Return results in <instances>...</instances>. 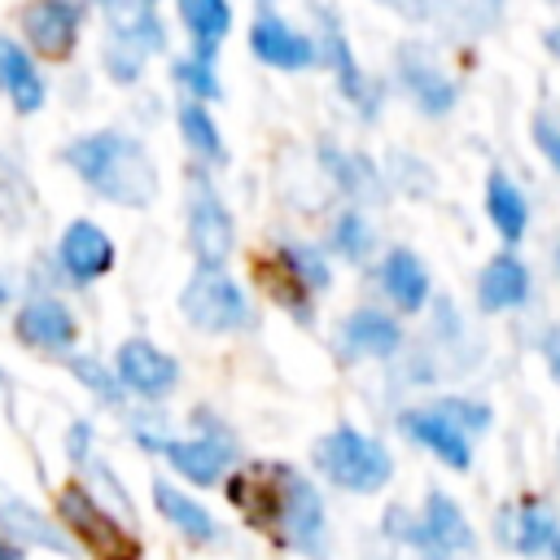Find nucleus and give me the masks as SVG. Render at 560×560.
<instances>
[{
	"label": "nucleus",
	"instance_id": "obj_1",
	"mask_svg": "<svg viewBox=\"0 0 560 560\" xmlns=\"http://www.w3.org/2000/svg\"><path fill=\"white\" fill-rule=\"evenodd\" d=\"M61 162L79 175V184L122 210H144L158 201V162L127 131H83L61 149Z\"/></svg>",
	"mask_w": 560,
	"mask_h": 560
},
{
	"label": "nucleus",
	"instance_id": "obj_2",
	"mask_svg": "<svg viewBox=\"0 0 560 560\" xmlns=\"http://www.w3.org/2000/svg\"><path fill=\"white\" fill-rule=\"evenodd\" d=\"M48 512L70 538V547L79 551V560H140L144 556L140 534L127 521H118L79 477H66L52 490Z\"/></svg>",
	"mask_w": 560,
	"mask_h": 560
},
{
	"label": "nucleus",
	"instance_id": "obj_3",
	"mask_svg": "<svg viewBox=\"0 0 560 560\" xmlns=\"http://www.w3.org/2000/svg\"><path fill=\"white\" fill-rule=\"evenodd\" d=\"M105 13H109V35L101 48V66L114 83H136L144 70V57L166 48L162 18L144 0H114Z\"/></svg>",
	"mask_w": 560,
	"mask_h": 560
},
{
	"label": "nucleus",
	"instance_id": "obj_4",
	"mask_svg": "<svg viewBox=\"0 0 560 560\" xmlns=\"http://www.w3.org/2000/svg\"><path fill=\"white\" fill-rule=\"evenodd\" d=\"M311 455H315V468H319L332 486L354 490V494L381 490V486L389 481V468H394L389 451H385L376 438H368V433H359V429H350V424L324 433Z\"/></svg>",
	"mask_w": 560,
	"mask_h": 560
},
{
	"label": "nucleus",
	"instance_id": "obj_5",
	"mask_svg": "<svg viewBox=\"0 0 560 560\" xmlns=\"http://www.w3.org/2000/svg\"><path fill=\"white\" fill-rule=\"evenodd\" d=\"M179 315L197 332H241L254 324L245 289L223 271V267H197L188 284L179 289Z\"/></svg>",
	"mask_w": 560,
	"mask_h": 560
},
{
	"label": "nucleus",
	"instance_id": "obj_6",
	"mask_svg": "<svg viewBox=\"0 0 560 560\" xmlns=\"http://www.w3.org/2000/svg\"><path fill=\"white\" fill-rule=\"evenodd\" d=\"M13 341L39 359H70L79 350V315L57 293H26L9 319Z\"/></svg>",
	"mask_w": 560,
	"mask_h": 560
},
{
	"label": "nucleus",
	"instance_id": "obj_7",
	"mask_svg": "<svg viewBox=\"0 0 560 560\" xmlns=\"http://www.w3.org/2000/svg\"><path fill=\"white\" fill-rule=\"evenodd\" d=\"M0 538L22 547L26 556L79 560V551L70 547V538L52 521L48 503H39V499H31L26 490H13V486H0Z\"/></svg>",
	"mask_w": 560,
	"mask_h": 560
},
{
	"label": "nucleus",
	"instance_id": "obj_8",
	"mask_svg": "<svg viewBox=\"0 0 560 560\" xmlns=\"http://www.w3.org/2000/svg\"><path fill=\"white\" fill-rule=\"evenodd\" d=\"M109 368L118 376V389L127 398H140V402H162L179 385V359L166 354L149 337H122L114 359H109Z\"/></svg>",
	"mask_w": 560,
	"mask_h": 560
},
{
	"label": "nucleus",
	"instance_id": "obj_9",
	"mask_svg": "<svg viewBox=\"0 0 560 560\" xmlns=\"http://www.w3.org/2000/svg\"><path fill=\"white\" fill-rule=\"evenodd\" d=\"M158 459H166V468L175 472L179 486H197V490H210L228 477L232 459H236V446L223 429H201V433H188V438H166L158 446Z\"/></svg>",
	"mask_w": 560,
	"mask_h": 560
},
{
	"label": "nucleus",
	"instance_id": "obj_10",
	"mask_svg": "<svg viewBox=\"0 0 560 560\" xmlns=\"http://www.w3.org/2000/svg\"><path fill=\"white\" fill-rule=\"evenodd\" d=\"M22 48L31 57H48V61H66L79 48V31H83V0H26L22 4Z\"/></svg>",
	"mask_w": 560,
	"mask_h": 560
},
{
	"label": "nucleus",
	"instance_id": "obj_11",
	"mask_svg": "<svg viewBox=\"0 0 560 560\" xmlns=\"http://www.w3.org/2000/svg\"><path fill=\"white\" fill-rule=\"evenodd\" d=\"M188 245L197 254V267H223L236 245L232 214L201 171H192L188 179Z\"/></svg>",
	"mask_w": 560,
	"mask_h": 560
},
{
	"label": "nucleus",
	"instance_id": "obj_12",
	"mask_svg": "<svg viewBox=\"0 0 560 560\" xmlns=\"http://www.w3.org/2000/svg\"><path fill=\"white\" fill-rule=\"evenodd\" d=\"M223 494L232 508L262 534L280 542V503H284V464H249L223 477Z\"/></svg>",
	"mask_w": 560,
	"mask_h": 560
},
{
	"label": "nucleus",
	"instance_id": "obj_13",
	"mask_svg": "<svg viewBox=\"0 0 560 560\" xmlns=\"http://www.w3.org/2000/svg\"><path fill=\"white\" fill-rule=\"evenodd\" d=\"M114 258H118L114 236L92 219H74L57 236V271L70 284H96L101 276L114 271Z\"/></svg>",
	"mask_w": 560,
	"mask_h": 560
},
{
	"label": "nucleus",
	"instance_id": "obj_14",
	"mask_svg": "<svg viewBox=\"0 0 560 560\" xmlns=\"http://www.w3.org/2000/svg\"><path fill=\"white\" fill-rule=\"evenodd\" d=\"M149 503H153V512H158L184 542L210 547V542L219 538L214 512H210L188 486H179L175 477H153V481H149Z\"/></svg>",
	"mask_w": 560,
	"mask_h": 560
},
{
	"label": "nucleus",
	"instance_id": "obj_15",
	"mask_svg": "<svg viewBox=\"0 0 560 560\" xmlns=\"http://www.w3.org/2000/svg\"><path fill=\"white\" fill-rule=\"evenodd\" d=\"M280 538L306 556L324 551V503L306 477L284 464V503H280Z\"/></svg>",
	"mask_w": 560,
	"mask_h": 560
},
{
	"label": "nucleus",
	"instance_id": "obj_16",
	"mask_svg": "<svg viewBox=\"0 0 560 560\" xmlns=\"http://www.w3.org/2000/svg\"><path fill=\"white\" fill-rule=\"evenodd\" d=\"M249 48H254L258 61H267V66H276V70H306V66L319 57L315 39H306L302 31H293V26H289L284 18H276V13H258V18H254V26H249Z\"/></svg>",
	"mask_w": 560,
	"mask_h": 560
},
{
	"label": "nucleus",
	"instance_id": "obj_17",
	"mask_svg": "<svg viewBox=\"0 0 560 560\" xmlns=\"http://www.w3.org/2000/svg\"><path fill=\"white\" fill-rule=\"evenodd\" d=\"M398 424H402V433L411 438V442H420V446H429L446 468H455V472H464L468 464H472V446H468V433L455 424V420H446L438 407H416V411H402L398 416Z\"/></svg>",
	"mask_w": 560,
	"mask_h": 560
},
{
	"label": "nucleus",
	"instance_id": "obj_18",
	"mask_svg": "<svg viewBox=\"0 0 560 560\" xmlns=\"http://www.w3.org/2000/svg\"><path fill=\"white\" fill-rule=\"evenodd\" d=\"M254 276H258V284L267 289L271 302H280V306L293 311L298 319H306V311H311V284H306V276H302V267H298L293 245H276L271 254H258V258H254Z\"/></svg>",
	"mask_w": 560,
	"mask_h": 560
},
{
	"label": "nucleus",
	"instance_id": "obj_19",
	"mask_svg": "<svg viewBox=\"0 0 560 560\" xmlns=\"http://www.w3.org/2000/svg\"><path fill=\"white\" fill-rule=\"evenodd\" d=\"M0 92L9 96V105L18 114H39L48 101V83H44L35 57L13 35H0Z\"/></svg>",
	"mask_w": 560,
	"mask_h": 560
},
{
	"label": "nucleus",
	"instance_id": "obj_20",
	"mask_svg": "<svg viewBox=\"0 0 560 560\" xmlns=\"http://www.w3.org/2000/svg\"><path fill=\"white\" fill-rule=\"evenodd\" d=\"M175 9L192 39V57L214 66V52L223 48V39L232 31V4L228 0H175Z\"/></svg>",
	"mask_w": 560,
	"mask_h": 560
},
{
	"label": "nucleus",
	"instance_id": "obj_21",
	"mask_svg": "<svg viewBox=\"0 0 560 560\" xmlns=\"http://www.w3.org/2000/svg\"><path fill=\"white\" fill-rule=\"evenodd\" d=\"M398 74L407 83V92L420 101L424 114H446L455 105V83L420 52V48H402L398 52Z\"/></svg>",
	"mask_w": 560,
	"mask_h": 560
},
{
	"label": "nucleus",
	"instance_id": "obj_22",
	"mask_svg": "<svg viewBox=\"0 0 560 560\" xmlns=\"http://www.w3.org/2000/svg\"><path fill=\"white\" fill-rule=\"evenodd\" d=\"M525 298H529V271L521 258L499 254L481 267V280H477L481 311H508V306H521Z\"/></svg>",
	"mask_w": 560,
	"mask_h": 560
},
{
	"label": "nucleus",
	"instance_id": "obj_23",
	"mask_svg": "<svg viewBox=\"0 0 560 560\" xmlns=\"http://www.w3.org/2000/svg\"><path fill=\"white\" fill-rule=\"evenodd\" d=\"M319 18H324V57H328V66H332V74H337L341 92L350 96V105H359V109L372 118L376 88L363 79V70H359V61H354V52H350V44H346L341 26L332 22V13H319Z\"/></svg>",
	"mask_w": 560,
	"mask_h": 560
},
{
	"label": "nucleus",
	"instance_id": "obj_24",
	"mask_svg": "<svg viewBox=\"0 0 560 560\" xmlns=\"http://www.w3.org/2000/svg\"><path fill=\"white\" fill-rule=\"evenodd\" d=\"M381 284L398 311H420L429 302V271L411 249H389L381 262Z\"/></svg>",
	"mask_w": 560,
	"mask_h": 560
},
{
	"label": "nucleus",
	"instance_id": "obj_25",
	"mask_svg": "<svg viewBox=\"0 0 560 560\" xmlns=\"http://www.w3.org/2000/svg\"><path fill=\"white\" fill-rule=\"evenodd\" d=\"M424 538L433 551L455 556V551H472V525L468 516L455 508V499H446L442 490H429L424 499Z\"/></svg>",
	"mask_w": 560,
	"mask_h": 560
},
{
	"label": "nucleus",
	"instance_id": "obj_26",
	"mask_svg": "<svg viewBox=\"0 0 560 560\" xmlns=\"http://www.w3.org/2000/svg\"><path fill=\"white\" fill-rule=\"evenodd\" d=\"M341 341H346V350H354V354L385 359V354H394V350L402 346V328H398L389 315H381V311H354V315L341 324Z\"/></svg>",
	"mask_w": 560,
	"mask_h": 560
},
{
	"label": "nucleus",
	"instance_id": "obj_27",
	"mask_svg": "<svg viewBox=\"0 0 560 560\" xmlns=\"http://www.w3.org/2000/svg\"><path fill=\"white\" fill-rule=\"evenodd\" d=\"M486 214H490V223L499 228V236H503L508 245H516V241L525 236L529 206H525L521 188H516L503 171H490V179H486Z\"/></svg>",
	"mask_w": 560,
	"mask_h": 560
},
{
	"label": "nucleus",
	"instance_id": "obj_28",
	"mask_svg": "<svg viewBox=\"0 0 560 560\" xmlns=\"http://www.w3.org/2000/svg\"><path fill=\"white\" fill-rule=\"evenodd\" d=\"M175 122H179V136H184V144L197 153V158H206V162H228V144H223V136H219V122L210 118V109L206 105H197V101H184L179 109H175Z\"/></svg>",
	"mask_w": 560,
	"mask_h": 560
},
{
	"label": "nucleus",
	"instance_id": "obj_29",
	"mask_svg": "<svg viewBox=\"0 0 560 560\" xmlns=\"http://www.w3.org/2000/svg\"><path fill=\"white\" fill-rule=\"evenodd\" d=\"M66 372H70L74 385H79L88 398H96L101 407H122V402H127V394L118 389V376H114V368H109L105 359L74 350V354L66 359Z\"/></svg>",
	"mask_w": 560,
	"mask_h": 560
},
{
	"label": "nucleus",
	"instance_id": "obj_30",
	"mask_svg": "<svg viewBox=\"0 0 560 560\" xmlns=\"http://www.w3.org/2000/svg\"><path fill=\"white\" fill-rule=\"evenodd\" d=\"M551 538H556V516L542 503H521L512 516V547L534 556V551L551 547Z\"/></svg>",
	"mask_w": 560,
	"mask_h": 560
},
{
	"label": "nucleus",
	"instance_id": "obj_31",
	"mask_svg": "<svg viewBox=\"0 0 560 560\" xmlns=\"http://www.w3.org/2000/svg\"><path fill=\"white\" fill-rule=\"evenodd\" d=\"M171 79L188 92V101H219L223 96V88H219V74H214V66L210 61H197V57H175L171 61Z\"/></svg>",
	"mask_w": 560,
	"mask_h": 560
},
{
	"label": "nucleus",
	"instance_id": "obj_32",
	"mask_svg": "<svg viewBox=\"0 0 560 560\" xmlns=\"http://www.w3.org/2000/svg\"><path fill=\"white\" fill-rule=\"evenodd\" d=\"M61 455H66V464H70L74 472L101 455V442H96V424H92L88 416H74V420L66 424V433H61Z\"/></svg>",
	"mask_w": 560,
	"mask_h": 560
},
{
	"label": "nucleus",
	"instance_id": "obj_33",
	"mask_svg": "<svg viewBox=\"0 0 560 560\" xmlns=\"http://www.w3.org/2000/svg\"><path fill=\"white\" fill-rule=\"evenodd\" d=\"M332 245H337L346 258H363V254H368L372 236H368V223H363L359 210H346V214L337 219V228H332Z\"/></svg>",
	"mask_w": 560,
	"mask_h": 560
},
{
	"label": "nucleus",
	"instance_id": "obj_34",
	"mask_svg": "<svg viewBox=\"0 0 560 560\" xmlns=\"http://www.w3.org/2000/svg\"><path fill=\"white\" fill-rule=\"evenodd\" d=\"M438 411H442L446 420H455L464 433H477V429L490 424V411H486L481 402H468V398H446V402H438Z\"/></svg>",
	"mask_w": 560,
	"mask_h": 560
},
{
	"label": "nucleus",
	"instance_id": "obj_35",
	"mask_svg": "<svg viewBox=\"0 0 560 560\" xmlns=\"http://www.w3.org/2000/svg\"><path fill=\"white\" fill-rule=\"evenodd\" d=\"M534 144L542 149V158L560 171V127L547 118V114H534Z\"/></svg>",
	"mask_w": 560,
	"mask_h": 560
},
{
	"label": "nucleus",
	"instance_id": "obj_36",
	"mask_svg": "<svg viewBox=\"0 0 560 560\" xmlns=\"http://www.w3.org/2000/svg\"><path fill=\"white\" fill-rule=\"evenodd\" d=\"M542 359H547V368H551V376L560 381V324L542 332Z\"/></svg>",
	"mask_w": 560,
	"mask_h": 560
},
{
	"label": "nucleus",
	"instance_id": "obj_37",
	"mask_svg": "<svg viewBox=\"0 0 560 560\" xmlns=\"http://www.w3.org/2000/svg\"><path fill=\"white\" fill-rule=\"evenodd\" d=\"M0 560H31V556H26L22 547H13L9 538H0Z\"/></svg>",
	"mask_w": 560,
	"mask_h": 560
},
{
	"label": "nucleus",
	"instance_id": "obj_38",
	"mask_svg": "<svg viewBox=\"0 0 560 560\" xmlns=\"http://www.w3.org/2000/svg\"><path fill=\"white\" fill-rule=\"evenodd\" d=\"M4 306H13V284H9V276L0 271V311H4Z\"/></svg>",
	"mask_w": 560,
	"mask_h": 560
},
{
	"label": "nucleus",
	"instance_id": "obj_39",
	"mask_svg": "<svg viewBox=\"0 0 560 560\" xmlns=\"http://www.w3.org/2000/svg\"><path fill=\"white\" fill-rule=\"evenodd\" d=\"M547 48H551V52H560V26H551V31H547Z\"/></svg>",
	"mask_w": 560,
	"mask_h": 560
},
{
	"label": "nucleus",
	"instance_id": "obj_40",
	"mask_svg": "<svg viewBox=\"0 0 560 560\" xmlns=\"http://www.w3.org/2000/svg\"><path fill=\"white\" fill-rule=\"evenodd\" d=\"M551 551H556V560H560V529H556V538H551Z\"/></svg>",
	"mask_w": 560,
	"mask_h": 560
},
{
	"label": "nucleus",
	"instance_id": "obj_41",
	"mask_svg": "<svg viewBox=\"0 0 560 560\" xmlns=\"http://www.w3.org/2000/svg\"><path fill=\"white\" fill-rule=\"evenodd\" d=\"M92 4H101V9H109V4H114V0H92Z\"/></svg>",
	"mask_w": 560,
	"mask_h": 560
},
{
	"label": "nucleus",
	"instance_id": "obj_42",
	"mask_svg": "<svg viewBox=\"0 0 560 560\" xmlns=\"http://www.w3.org/2000/svg\"><path fill=\"white\" fill-rule=\"evenodd\" d=\"M556 262H560V249H556Z\"/></svg>",
	"mask_w": 560,
	"mask_h": 560
},
{
	"label": "nucleus",
	"instance_id": "obj_43",
	"mask_svg": "<svg viewBox=\"0 0 560 560\" xmlns=\"http://www.w3.org/2000/svg\"><path fill=\"white\" fill-rule=\"evenodd\" d=\"M144 4H153V0H144Z\"/></svg>",
	"mask_w": 560,
	"mask_h": 560
}]
</instances>
